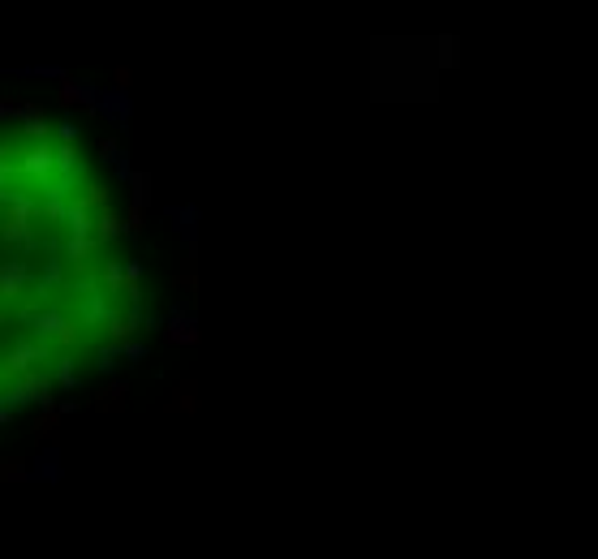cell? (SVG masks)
I'll return each instance as SVG.
<instances>
[{
    "label": "cell",
    "mask_w": 598,
    "mask_h": 559,
    "mask_svg": "<svg viewBox=\"0 0 598 559\" xmlns=\"http://www.w3.org/2000/svg\"><path fill=\"white\" fill-rule=\"evenodd\" d=\"M26 323L43 335V340H61V345H74L78 331L69 327V318L61 310H26Z\"/></svg>",
    "instance_id": "6da1fadb"
},
{
    "label": "cell",
    "mask_w": 598,
    "mask_h": 559,
    "mask_svg": "<svg viewBox=\"0 0 598 559\" xmlns=\"http://www.w3.org/2000/svg\"><path fill=\"white\" fill-rule=\"evenodd\" d=\"M95 112H99L103 121H113L117 129H130V125H134V99H130V91H125V86H113V91H103V95H99V108H95Z\"/></svg>",
    "instance_id": "7a4b0ae2"
},
{
    "label": "cell",
    "mask_w": 598,
    "mask_h": 559,
    "mask_svg": "<svg viewBox=\"0 0 598 559\" xmlns=\"http://www.w3.org/2000/svg\"><path fill=\"white\" fill-rule=\"evenodd\" d=\"M9 409H18V405H52V379H43V374H22L18 379V387L9 391Z\"/></svg>",
    "instance_id": "3957f363"
},
{
    "label": "cell",
    "mask_w": 598,
    "mask_h": 559,
    "mask_svg": "<svg viewBox=\"0 0 598 559\" xmlns=\"http://www.w3.org/2000/svg\"><path fill=\"white\" fill-rule=\"evenodd\" d=\"M22 173H26V177H35V181L47 190V185H52V173H57V151L43 146V142H39V146H30V151L22 155Z\"/></svg>",
    "instance_id": "277c9868"
},
{
    "label": "cell",
    "mask_w": 598,
    "mask_h": 559,
    "mask_svg": "<svg viewBox=\"0 0 598 559\" xmlns=\"http://www.w3.org/2000/svg\"><path fill=\"white\" fill-rule=\"evenodd\" d=\"M30 267L26 263H0V297H22L30 289Z\"/></svg>",
    "instance_id": "5b68a950"
},
{
    "label": "cell",
    "mask_w": 598,
    "mask_h": 559,
    "mask_svg": "<svg viewBox=\"0 0 598 559\" xmlns=\"http://www.w3.org/2000/svg\"><path fill=\"white\" fill-rule=\"evenodd\" d=\"M57 95H61V103H86V108L95 112V108H99V95H103V91H99L95 82H78V78H69V74H65V78H61V91H57Z\"/></svg>",
    "instance_id": "8992f818"
},
{
    "label": "cell",
    "mask_w": 598,
    "mask_h": 559,
    "mask_svg": "<svg viewBox=\"0 0 598 559\" xmlns=\"http://www.w3.org/2000/svg\"><path fill=\"white\" fill-rule=\"evenodd\" d=\"M164 335H168V340L173 345H194L198 340V323H194V314L190 310H168V327H164Z\"/></svg>",
    "instance_id": "52a82bcc"
},
{
    "label": "cell",
    "mask_w": 598,
    "mask_h": 559,
    "mask_svg": "<svg viewBox=\"0 0 598 559\" xmlns=\"http://www.w3.org/2000/svg\"><path fill=\"white\" fill-rule=\"evenodd\" d=\"M47 357V349L43 345H30V340H18L13 349H9V357H5V370L9 374H26L35 362H43Z\"/></svg>",
    "instance_id": "ba28073f"
},
{
    "label": "cell",
    "mask_w": 598,
    "mask_h": 559,
    "mask_svg": "<svg viewBox=\"0 0 598 559\" xmlns=\"http://www.w3.org/2000/svg\"><path fill=\"white\" fill-rule=\"evenodd\" d=\"M61 447H47V452L39 456V461H30V469H26V478L30 482H61Z\"/></svg>",
    "instance_id": "9c48e42d"
},
{
    "label": "cell",
    "mask_w": 598,
    "mask_h": 559,
    "mask_svg": "<svg viewBox=\"0 0 598 559\" xmlns=\"http://www.w3.org/2000/svg\"><path fill=\"white\" fill-rule=\"evenodd\" d=\"M5 207H9V224H30L39 215V202L30 194H5Z\"/></svg>",
    "instance_id": "30bf717a"
},
{
    "label": "cell",
    "mask_w": 598,
    "mask_h": 559,
    "mask_svg": "<svg viewBox=\"0 0 598 559\" xmlns=\"http://www.w3.org/2000/svg\"><path fill=\"white\" fill-rule=\"evenodd\" d=\"M168 219L177 224V233H181V241L194 250V219H198V211L194 207H168Z\"/></svg>",
    "instance_id": "8fae6325"
},
{
    "label": "cell",
    "mask_w": 598,
    "mask_h": 559,
    "mask_svg": "<svg viewBox=\"0 0 598 559\" xmlns=\"http://www.w3.org/2000/svg\"><path fill=\"white\" fill-rule=\"evenodd\" d=\"M82 318H86V323H113L117 314H113V306H108L99 293H86V297H82Z\"/></svg>",
    "instance_id": "7c38bea8"
},
{
    "label": "cell",
    "mask_w": 598,
    "mask_h": 559,
    "mask_svg": "<svg viewBox=\"0 0 598 559\" xmlns=\"http://www.w3.org/2000/svg\"><path fill=\"white\" fill-rule=\"evenodd\" d=\"M91 250H99V241L95 237H69V246H65V258H74V263H86V254Z\"/></svg>",
    "instance_id": "4fadbf2b"
},
{
    "label": "cell",
    "mask_w": 598,
    "mask_h": 559,
    "mask_svg": "<svg viewBox=\"0 0 598 559\" xmlns=\"http://www.w3.org/2000/svg\"><path fill=\"white\" fill-rule=\"evenodd\" d=\"M52 374H57V383H61L65 391H74V387H78V370H74V357H61Z\"/></svg>",
    "instance_id": "5bb4252c"
},
{
    "label": "cell",
    "mask_w": 598,
    "mask_h": 559,
    "mask_svg": "<svg viewBox=\"0 0 598 559\" xmlns=\"http://www.w3.org/2000/svg\"><path fill=\"white\" fill-rule=\"evenodd\" d=\"M61 284V258H47V267H43V280H39V293L47 297L52 289Z\"/></svg>",
    "instance_id": "9a60e30c"
},
{
    "label": "cell",
    "mask_w": 598,
    "mask_h": 559,
    "mask_svg": "<svg viewBox=\"0 0 598 559\" xmlns=\"http://www.w3.org/2000/svg\"><path fill=\"white\" fill-rule=\"evenodd\" d=\"M5 241H13V246H35L30 224H5Z\"/></svg>",
    "instance_id": "2e32d148"
},
{
    "label": "cell",
    "mask_w": 598,
    "mask_h": 559,
    "mask_svg": "<svg viewBox=\"0 0 598 559\" xmlns=\"http://www.w3.org/2000/svg\"><path fill=\"white\" fill-rule=\"evenodd\" d=\"M78 168H82V163H78V151H74V146H61V151H57V173L74 177Z\"/></svg>",
    "instance_id": "e0dca14e"
},
{
    "label": "cell",
    "mask_w": 598,
    "mask_h": 559,
    "mask_svg": "<svg viewBox=\"0 0 598 559\" xmlns=\"http://www.w3.org/2000/svg\"><path fill=\"white\" fill-rule=\"evenodd\" d=\"M117 357H121V345H108V349L95 357V366H99V370H117Z\"/></svg>",
    "instance_id": "ac0fdd59"
},
{
    "label": "cell",
    "mask_w": 598,
    "mask_h": 559,
    "mask_svg": "<svg viewBox=\"0 0 598 559\" xmlns=\"http://www.w3.org/2000/svg\"><path fill=\"white\" fill-rule=\"evenodd\" d=\"M121 357H130V362H142V357H146V349H142V345H134V340H125V345H121Z\"/></svg>",
    "instance_id": "d6986e66"
},
{
    "label": "cell",
    "mask_w": 598,
    "mask_h": 559,
    "mask_svg": "<svg viewBox=\"0 0 598 559\" xmlns=\"http://www.w3.org/2000/svg\"><path fill=\"white\" fill-rule=\"evenodd\" d=\"M18 112H22V103H13V99H0V121H5V117H18Z\"/></svg>",
    "instance_id": "ffe728a7"
},
{
    "label": "cell",
    "mask_w": 598,
    "mask_h": 559,
    "mask_svg": "<svg viewBox=\"0 0 598 559\" xmlns=\"http://www.w3.org/2000/svg\"><path fill=\"white\" fill-rule=\"evenodd\" d=\"M57 134H61V142H65V146H69V142H74V138H78V125H61V129H57Z\"/></svg>",
    "instance_id": "44dd1931"
},
{
    "label": "cell",
    "mask_w": 598,
    "mask_h": 559,
    "mask_svg": "<svg viewBox=\"0 0 598 559\" xmlns=\"http://www.w3.org/2000/svg\"><path fill=\"white\" fill-rule=\"evenodd\" d=\"M9 417H13V409H9V400H5V396H0V426H5Z\"/></svg>",
    "instance_id": "7402d4cb"
}]
</instances>
